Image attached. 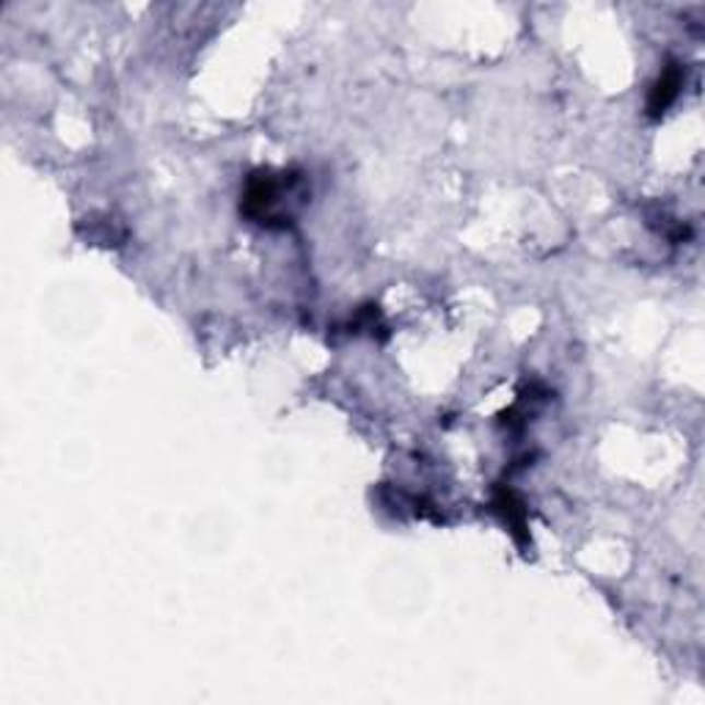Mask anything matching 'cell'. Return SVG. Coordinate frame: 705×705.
I'll use <instances>...</instances> for the list:
<instances>
[{
    "label": "cell",
    "mask_w": 705,
    "mask_h": 705,
    "mask_svg": "<svg viewBox=\"0 0 705 705\" xmlns=\"http://www.w3.org/2000/svg\"><path fill=\"white\" fill-rule=\"evenodd\" d=\"M301 196V177L295 172H273L259 168L248 177L243 190L240 213L262 226H287L293 215L284 210V199Z\"/></svg>",
    "instance_id": "1"
},
{
    "label": "cell",
    "mask_w": 705,
    "mask_h": 705,
    "mask_svg": "<svg viewBox=\"0 0 705 705\" xmlns=\"http://www.w3.org/2000/svg\"><path fill=\"white\" fill-rule=\"evenodd\" d=\"M683 75H686V69H683L678 61H670L665 69H661L659 81L654 83V89H650L648 94L650 119H661V116L672 108V103H675L678 94H681Z\"/></svg>",
    "instance_id": "3"
},
{
    "label": "cell",
    "mask_w": 705,
    "mask_h": 705,
    "mask_svg": "<svg viewBox=\"0 0 705 705\" xmlns=\"http://www.w3.org/2000/svg\"><path fill=\"white\" fill-rule=\"evenodd\" d=\"M491 510L505 521V527L510 529V534L516 538V543L521 549H529L532 545V538H529V513L524 507L521 496H518L513 487L496 485L491 496Z\"/></svg>",
    "instance_id": "2"
}]
</instances>
